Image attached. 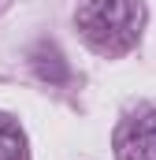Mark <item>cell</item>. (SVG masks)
<instances>
[{"label": "cell", "instance_id": "2", "mask_svg": "<svg viewBox=\"0 0 156 160\" xmlns=\"http://www.w3.org/2000/svg\"><path fill=\"white\" fill-rule=\"evenodd\" d=\"M115 157L119 160H156V108L130 116L115 134Z\"/></svg>", "mask_w": 156, "mask_h": 160}, {"label": "cell", "instance_id": "4", "mask_svg": "<svg viewBox=\"0 0 156 160\" xmlns=\"http://www.w3.org/2000/svg\"><path fill=\"white\" fill-rule=\"evenodd\" d=\"M34 67H37L41 78H48V82H63V78H67V67H63V60H60V52H56L52 45H41V48H37Z\"/></svg>", "mask_w": 156, "mask_h": 160}, {"label": "cell", "instance_id": "3", "mask_svg": "<svg viewBox=\"0 0 156 160\" xmlns=\"http://www.w3.org/2000/svg\"><path fill=\"white\" fill-rule=\"evenodd\" d=\"M0 160H26V138L7 116H0Z\"/></svg>", "mask_w": 156, "mask_h": 160}, {"label": "cell", "instance_id": "1", "mask_svg": "<svg viewBox=\"0 0 156 160\" xmlns=\"http://www.w3.org/2000/svg\"><path fill=\"white\" fill-rule=\"evenodd\" d=\"M75 22L89 48H97L104 56H123L141 38L145 8H141V0H85L78 8Z\"/></svg>", "mask_w": 156, "mask_h": 160}]
</instances>
